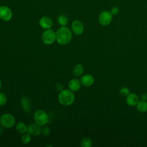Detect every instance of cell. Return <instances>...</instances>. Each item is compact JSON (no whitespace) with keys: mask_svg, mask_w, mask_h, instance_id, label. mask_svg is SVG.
<instances>
[{"mask_svg":"<svg viewBox=\"0 0 147 147\" xmlns=\"http://www.w3.org/2000/svg\"><path fill=\"white\" fill-rule=\"evenodd\" d=\"M56 33V41L60 44L65 45L70 42L72 40V35L69 29L65 26L60 28Z\"/></svg>","mask_w":147,"mask_h":147,"instance_id":"cell-1","label":"cell"},{"mask_svg":"<svg viewBox=\"0 0 147 147\" xmlns=\"http://www.w3.org/2000/svg\"><path fill=\"white\" fill-rule=\"evenodd\" d=\"M59 103L65 106L72 105L75 100V95L70 90H63L58 95Z\"/></svg>","mask_w":147,"mask_h":147,"instance_id":"cell-2","label":"cell"},{"mask_svg":"<svg viewBox=\"0 0 147 147\" xmlns=\"http://www.w3.org/2000/svg\"><path fill=\"white\" fill-rule=\"evenodd\" d=\"M15 123L14 117L10 113L3 114L0 117V125L3 128H10L14 125Z\"/></svg>","mask_w":147,"mask_h":147,"instance_id":"cell-3","label":"cell"},{"mask_svg":"<svg viewBox=\"0 0 147 147\" xmlns=\"http://www.w3.org/2000/svg\"><path fill=\"white\" fill-rule=\"evenodd\" d=\"M41 39L45 44L51 45L56 40V33L51 29H46L42 34Z\"/></svg>","mask_w":147,"mask_h":147,"instance_id":"cell-4","label":"cell"},{"mask_svg":"<svg viewBox=\"0 0 147 147\" xmlns=\"http://www.w3.org/2000/svg\"><path fill=\"white\" fill-rule=\"evenodd\" d=\"M34 119L35 122L40 126H44L49 122L48 114L42 110H37L34 114Z\"/></svg>","mask_w":147,"mask_h":147,"instance_id":"cell-5","label":"cell"},{"mask_svg":"<svg viewBox=\"0 0 147 147\" xmlns=\"http://www.w3.org/2000/svg\"><path fill=\"white\" fill-rule=\"evenodd\" d=\"M112 18L113 15L110 12L108 11H103L99 16V22L102 25H108L111 23Z\"/></svg>","mask_w":147,"mask_h":147,"instance_id":"cell-6","label":"cell"},{"mask_svg":"<svg viewBox=\"0 0 147 147\" xmlns=\"http://www.w3.org/2000/svg\"><path fill=\"white\" fill-rule=\"evenodd\" d=\"M13 16L11 10L6 6H0V19L7 21H9Z\"/></svg>","mask_w":147,"mask_h":147,"instance_id":"cell-7","label":"cell"},{"mask_svg":"<svg viewBox=\"0 0 147 147\" xmlns=\"http://www.w3.org/2000/svg\"><path fill=\"white\" fill-rule=\"evenodd\" d=\"M72 32L76 35H80L84 31V25L83 23L79 20H75L71 25Z\"/></svg>","mask_w":147,"mask_h":147,"instance_id":"cell-8","label":"cell"},{"mask_svg":"<svg viewBox=\"0 0 147 147\" xmlns=\"http://www.w3.org/2000/svg\"><path fill=\"white\" fill-rule=\"evenodd\" d=\"M41 130L42 129L41 128V126H40L39 125L36 123L30 124L28 126L27 132L30 135L37 136L41 134Z\"/></svg>","mask_w":147,"mask_h":147,"instance_id":"cell-9","label":"cell"},{"mask_svg":"<svg viewBox=\"0 0 147 147\" xmlns=\"http://www.w3.org/2000/svg\"><path fill=\"white\" fill-rule=\"evenodd\" d=\"M40 26L44 29H50L53 25V22L52 20L48 17H42L39 20Z\"/></svg>","mask_w":147,"mask_h":147,"instance_id":"cell-10","label":"cell"},{"mask_svg":"<svg viewBox=\"0 0 147 147\" xmlns=\"http://www.w3.org/2000/svg\"><path fill=\"white\" fill-rule=\"evenodd\" d=\"M80 82L84 86L90 87L94 83V78L91 75L85 74L81 78Z\"/></svg>","mask_w":147,"mask_h":147,"instance_id":"cell-11","label":"cell"},{"mask_svg":"<svg viewBox=\"0 0 147 147\" xmlns=\"http://www.w3.org/2000/svg\"><path fill=\"white\" fill-rule=\"evenodd\" d=\"M126 101L127 104L130 106H136L137 103L139 101V98L138 95L134 93L129 94L126 99Z\"/></svg>","mask_w":147,"mask_h":147,"instance_id":"cell-12","label":"cell"},{"mask_svg":"<svg viewBox=\"0 0 147 147\" xmlns=\"http://www.w3.org/2000/svg\"><path fill=\"white\" fill-rule=\"evenodd\" d=\"M68 87L72 91H77L81 87V82L78 79H72L68 83Z\"/></svg>","mask_w":147,"mask_h":147,"instance_id":"cell-13","label":"cell"},{"mask_svg":"<svg viewBox=\"0 0 147 147\" xmlns=\"http://www.w3.org/2000/svg\"><path fill=\"white\" fill-rule=\"evenodd\" d=\"M21 106L26 112H29L31 110V103L29 99L26 96H23L21 99Z\"/></svg>","mask_w":147,"mask_h":147,"instance_id":"cell-14","label":"cell"},{"mask_svg":"<svg viewBox=\"0 0 147 147\" xmlns=\"http://www.w3.org/2000/svg\"><path fill=\"white\" fill-rule=\"evenodd\" d=\"M137 110L141 113H145L147 111V102L145 100L138 101L136 105Z\"/></svg>","mask_w":147,"mask_h":147,"instance_id":"cell-15","label":"cell"},{"mask_svg":"<svg viewBox=\"0 0 147 147\" xmlns=\"http://www.w3.org/2000/svg\"><path fill=\"white\" fill-rule=\"evenodd\" d=\"M72 71L74 75L76 76H80L83 74L84 68L82 64H78L74 66Z\"/></svg>","mask_w":147,"mask_h":147,"instance_id":"cell-16","label":"cell"},{"mask_svg":"<svg viewBox=\"0 0 147 147\" xmlns=\"http://www.w3.org/2000/svg\"><path fill=\"white\" fill-rule=\"evenodd\" d=\"M16 129L18 133L21 134H24L28 130V126L25 125L24 122H20L17 123Z\"/></svg>","mask_w":147,"mask_h":147,"instance_id":"cell-17","label":"cell"},{"mask_svg":"<svg viewBox=\"0 0 147 147\" xmlns=\"http://www.w3.org/2000/svg\"><path fill=\"white\" fill-rule=\"evenodd\" d=\"M57 22L59 25H60L61 26H65L68 22V19L67 17L64 14H61L57 18Z\"/></svg>","mask_w":147,"mask_h":147,"instance_id":"cell-18","label":"cell"},{"mask_svg":"<svg viewBox=\"0 0 147 147\" xmlns=\"http://www.w3.org/2000/svg\"><path fill=\"white\" fill-rule=\"evenodd\" d=\"M92 144V140L88 137H84L80 142V146L82 147H91Z\"/></svg>","mask_w":147,"mask_h":147,"instance_id":"cell-19","label":"cell"},{"mask_svg":"<svg viewBox=\"0 0 147 147\" xmlns=\"http://www.w3.org/2000/svg\"><path fill=\"white\" fill-rule=\"evenodd\" d=\"M31 141V137L30 134L29 133L28 134H24L21 137V141L24 144H28Z\"/></svg>","mask_w":147,"mask_h":147,"instance_id":"cell-20","label":"cell"},{"mask_svg":"<svg viewBox=\"0 0 147 147\" xmlns=\"http://www.w3.org/2000/svg\"><path fill=\"white\" fill-rule=\"evenodd\" d=\"M7 102V97L2 92H0V106H3Z\"/></svg>","mask_w":147,"mask_h":147,"instance_id":"cell-21","label":"cell"},{"mask_svg":"<svg viewBox=\"0 0 147 147\" xmlns=\"http://www.w3.org/2000/svg\"><path fill=\"white\" fill-rule=\"evenodd\" d=\"M119 92L122 96H127L130 94V90L128 88L124 87H122V88H121Z\"/></svg>","mask_w":147,"mask_h":147,"instance_id":"cell-22","label":"cell"},{"mask_svg":"<svg viewBox=\"0 0 147 147\" xmlns=\"http://www.w3.org/2000/svg\"><path fill=\"white\" fill-rule=\"evenodd\" d=\"M41 132L42 133L43 135L45 136H47L50 133V129L48 127H44L43 128V129L41 130Z\"/></svg>","mask_w":147,"mask_h":147,"instance_id":"cell-23","label":"cell"},{"mask_svg":"<svg viewBox=\"0 0 147 147\" xmlns=\"http://www.w3.org/2000/svg\"><path fill=\"white\" fill-rule=\"evenodd\" d=\"M119 9L117 7H112V9H111L110 13H111L112 15H117L118 13H119Z\"/></svg>","mask_w":147,"mask_h":147,"instance_id":"cell-24","label":"cell"},{"mask_svg":"<svg viewBox=\"0 0 147 147\" xmlns=\"http://www.w3.org/2000/svg\"><path fill=\"white\" fill-rule=\"evenodd\" d=\"M56 89L58 90V91H61V90H63V86L61 84V83H57L56 85Z\"/></svg>","mask_w":147,"mask_h":147,"instance_id":"cell-25","label":"cell"},{"mask_svg":"<svg viewBox=\"0 0 147 147\" xmlns=\"http://www.w3.org/2000/svg\"><path fill=\"white\" fill-rule=\"evenodd\" d=\"M141 99L143 100H145L146 101L147 100V93H144L141 96Z\"/></svg>","mask_w":147,"mask_h":147,"instance_id":"cell-26","label":"cell"},{"mask_svg":"<svg viewBox=\"0 0 147 147\" xmlns=\"http://www.w3.org/2000/svg\"><path fill=\"white\" fill-rule=\"evenodd\" d=\"M1 87H2V82H1V80L0 79V90L1 89Z\"/></svg>","mask_w":147,"mask_h":147,"instance_id":"cell-27","label":"cell"}]
</instances>
